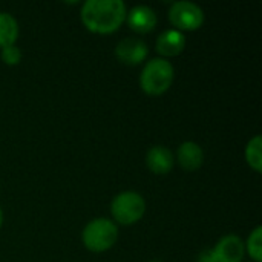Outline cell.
Wrapping results in <instances>:
<instances>
[{
    "label": "cell",
    "mask_w": 262,
    "mask_h": 262,
    "mask_svg": "<svg viewBox=\"0 0 262 262\" xmlns=\"http://www.w3.org/2000/svg\"><path fill=\"white\" fill-rule=\"evenodd\" d=\"M123 0H86L80 9V18L86 29L95 34H112L126 20Z\"/></svg>",
    "instance_id": "obj_1"
},
{
    "label": "cell",
    "mask_w": 262,
    "mask_h": 262,
    "mask_svg": "<svg viewBox=\"0 0 262 262\" xmlns=\"http://www.w3.org/2000/svg\"><path fill=\"white\" fill-rule=\"evenodd\" d=\"M115 57L118 61L127 66H138L141 64L147 55H149V48L144 40L140 37H126L121 38L117 46H115Z\"/></svg>",
    "instance_id": "obj_6"
},
{
    "label": "cell",
    "mask_w": 262,
    "mask_h": 262,
    "mask_svg": "<svg viewBox=\"0 0 262 262\" xmlns=\"http://www.w3.org/2000/svg\"><path fill=\"white\" fill-rule=\"evenodd\" d=\"M250 262H252V261H250Z\"/></svg>",
    "instance_id": "obj_18"
},
{
    "label": "cell",
    "mask_w": 262,
    "mask_h": 262,
    "mask_svg": "<svg viewBox=\"0 0 262 262\" xmlns=\"http://www.w3.org/2000/svg\"><path fill=\"white\" fill-rule=\"evenodd\" d=\"M169 20L178 31H195L204 25L206 15L200 5L189 0L173 2L169 8Z\"/></svg>",
    "instance_id": "obj_5"
},
{
    "label": "cell",
    "mask_w": 262,
    "mask_h": 262,
    "mask_svg": "<svg viewBox=\"0 0 262 262\" xmlns=\"http://www.w3.org/2000/svg\"><path fill=\"white\" fill-rule=\"evenodd\" d=\"M146 213V201L135 190H124L114 196L111 203V215L115 224L132 226Z\"/></svg>",
    "instance_id": "obj_4"
},
{
    "label": "cell",
    "mask_w": 262,
    "mask_h": 262,
    "mask_svg": "<svg viewBox=\"0 0 262 262\" xmlns=\"http://www.w3.org/2000/svg\"><path fill=\"white\" fill-rule=\"evenodd\" d=\"M175 78L173 64L163 57L150 58L141 69L140 86L147 95H163L169 91Z\"/></svg>",
    "instance_id": "obj_2"
},
{
    "label": "cell",
    "mask_w": 262,
    "mask_h": 262,
    "mask_svg": "<svg viewBox=\"0 0 262 262\" xmlns=\"http://www.w3.org/2000/svg\"><path fill=\"white\" fill-rule=\"evenodd\" d=\"M147 169L155 175H167L175 166V155L167 146H152L146 154Z\"/></svg>",
    "instance_id": "obj_10"
},
{
    "label": "cell",
    "mask_w": 262,
    "mask_h": 262,
    "mask_svg": "<svg viewBox=\"0 0 262 262\" xmlns=\"http://www.w3.org/2000/svg\"><path fill=\"white\" fill-rule=\"evenodd\" d=\"M186 45H187L186 35L181 31L170 28L158 35L155 41V49L160 55H163V58H167V57L180 55L184 51Z\"/></svg>",
    "instance_id": "obj_9"
},
{
    "label": "cell",
    "mask_w": 262,
    "mask_h": 262,
    "mask_svg": "<svg viewBox=\"0 0 262 262\" xmlns=\"http://www.w3.org/2000/svg\"><path fill=\"white\" fill-rule=\"evenodd\" d=\"M175 160L186 172H195L204 164V150L195 141H184L180 144Z\"/></svg>",
    "instance_id": "obj_11"
},
{
    "label": "cell",
    "mask_w": 262,
    "mask_h": 262,
    "mask_svg": "<svg viewBox=\"0 0 262 262\" xmlns=\"http://www.w3.org/2000/svg\"><path fill=\"white\" fill-rule=\"evenodd\" d=\"M209 255L210 262H243L246 246L238 235H226L209 250Z\"/></svg>",
    "instance_id": "obj_7"
},
{
    "label": "cell",
    "mask_w": 262,
    "mask_h": 262,
    "mask_svg": "<svg viewBox=\"0 0 262 262\" xmlns=\"http://www.w3.org/2000/svg\"><path fill=\"white\" fill-rule=\"evenodd\" d=\"M2 224H3V210L0 207V229H2Z\"/></svg>",
    "instance_id": "obj_16"
},
{
    "label": "cell",
    "mask_w": 262,
    "mask_h": 262,
    "mask_svg": "<svg viewBox=\"0 0 262 262\" xmlns=\"http://www.w3.org/2000/svg\"><path fill=\"white\" fill-rule=\"evenodd\" d=\"M127 26L137 34H147L154 31L158 23V15L154 8L147 5H137L130 8L126 14Z\"/></svg>",
    "instance_id": "obj_8"
},
{
    "label": "cell",
    "mask_w": 262,
    "mask_h": 262,
    "mask_svg": "<svg viewBox=\"0 0 262 262\" xmlns=\"http://www.w3.org/2000/svg\"><path fill=\"white\" fill-rule=\"evenodd\" d=\"M117 239L118 227L109 218H95L89 221L81 232L83 246L94 253L107 252L115 246Z\"/></svg>",
    "instance_id": "obj_3"
},
{
    "label": "cell",
    "mask_w": 262,
    "mask_h": 262,
    "mask_svg": "<svg viewBox=\"0 0 262 262\" xmlns=\"http://www.w3.org/2000/svg\"><path fill=\"white\" fill-rule=\"evenodd\" d=\"M246 252L250 255L252 262H262V227L258 226L252 230L250 236L247 238Z\"/></svg>",
    "instance_id": "obj_14"
},
{
    "label": "cell",
    "mask_w": 262,
    "mask_h": 262,
    "mask_svg": "<svg viewBox=\"0 0 262 262\" xmlns=\"http://www.w3.org/2000/svg\"><path fill=\"white\" fill-rule=\"evenodd\" d=\"M246 161L258 173L262 172V137L255 135L246 146Z\"/></svg>",
    "instance_id": "obj_13"
},
{
    "label": "cell",
    "mask_w": 262,
    "mask_h": 262,
    "mask_svg": "<svg viewBox=\"0 0 262 262\" xmlns=\"http://www.w3.org/2000/svg\"><path fill=\"white\" fill-rule=\"evenodd\" d=\"M18 38L17 18L9 12H0V49L5 46L15 45Z\"/></svg>",
    "instance_id": "obj_12"
},
{
    "label": "cell",
    "mask_w": 262,
    "mask_h": 262,
    "mask_svg": "<svg viewBox=\"0 0 262 262\" xmlns=\"http://www.w3.org/2000/svg\"><path fill=\"white\" fill-rule=\"evenodd\" d=\"M152 262H161V261H152Z\"/></svg>",
    "instance_id": "obj_17"
},
{
    "label": "cell",
    "mask_w": 262,
    "mask_h": 262,
    "mask_svg": "<svg viewBox=\"0 0 262 262\" xmlns=\"http://www.w3.org/2000/svg\"><path fill=\"white\" fill-rule=\"evenodd\" d=\"M21 49L15 45H11V46H5L0 49V58L5 64L8 66H17L20 61H21Z\"/></svg>",
    "instance_id": "obj_15"
}]
</instances>
